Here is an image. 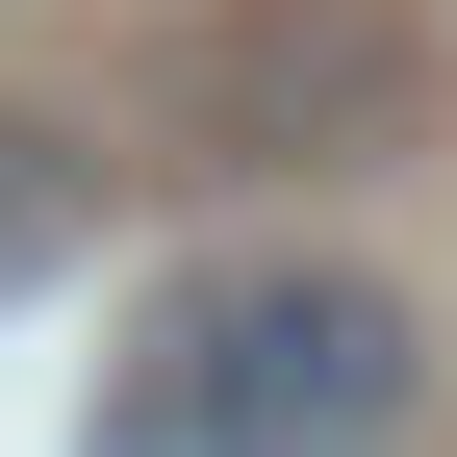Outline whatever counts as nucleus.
<instances>
[{
    "label": "nucleus",
    "mask_w": 457,
    "mask_h": 457,
    "mask_svg": "<svg viewBox=\"0 0 457 457\" xmlns=\"http://www.w3.org/2000/svg\"><path fill=\"white\" fill-rule=\"evenodd\" d=\"M407 381H432L407 279H356V254H204L102 356V457H381Z\"/></svg>",
    "instance_id": "obj_1"
},
{
    "label": "nucleus",
    "mask_w": 457,
    "mask_h": 457,
    "mask_svg": "<svg viewBox=\"0 0 457 457\" xmlns=\"http://www.w3.org/2000/svg\"><path fill=\"white\" fill-rule=\"evenodd\" d=\"M179 102H204L228 153H305V128H381L407 77H381V26H330V0H305V26H228V51H204Z\"/></svg>",
    "instance_id": "obj_2"
},
{
    "label": "nucleus",
    "mask_w": 457,
    "mask_h": 457,
    "mask_svg": "<svg viewBox=\"0 0 457 457\" xmlns=\"http://www.w3.org/2000/svg\"><path fill=\"white\" fill-rule=\"evenodd\" d=\"M77 228H102V153L0 102V279H51V254H77Z\"/></svg>",
    "instance_id": "obj_3"
}]
</instances>
